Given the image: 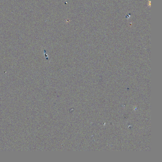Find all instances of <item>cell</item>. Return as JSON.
I'll list each match as a JSON object with an SVG mask.
<instances>
[]
</instances>
